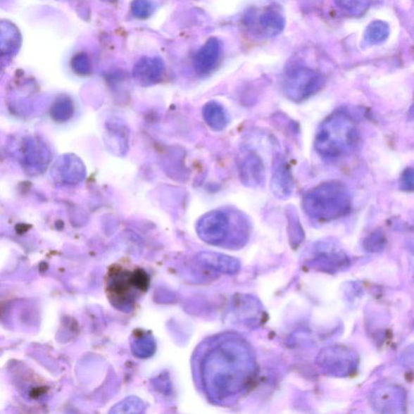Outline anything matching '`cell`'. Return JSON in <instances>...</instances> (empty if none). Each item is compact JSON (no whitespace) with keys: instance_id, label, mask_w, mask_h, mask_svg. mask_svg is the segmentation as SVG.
Returning <instances> with one entry per match:
<instances>
[{"instance_id":"cell-14","label":"cell","mask_w":414,"mask_h":414,"mask_svg":"<svg viewBox=\"0 0 414 414\" xmlns=\"http://www.w3.org/2000/svg\"><path fill=\"white\" fill-rule=\"evenodd\" d=\"M381 396H375V406L380 408H388V412H390L389 408H399L402 406V396L403 394L401 390L396 388H384L381 390H377L375 392Z\"/></svg>"},{"instance_id":"cell-2","label":"cell","mask_w":414,"mask_h":414,"mask_svg":"<svg viewBox=\"0 0 414 414\" xmlns=\"http://www.w3.org/2000/svg\"><path fill=\"white\" fill-rule=\"evenodd\" d=\"M358 132L353 119L345 112L337 111L327 117L315 134V151L327 160L339 159L355 149Z\"/></svg>"},{"instance_id":"cell-1","label":"cell","mask_w":414,"mask_h":414,"mask_svg":"<svg viewBox=\"0 0 414 414\" xmlns=\"http://www.w3.org/2000/svg\"><path fill=\"white\" fill-rule=\"evenodd\" d=\"M250 356L246 349L235 342H226L211 353L206 363V372L213 374L214 390H219L220 396H227L243 389L249 380Z\"/></svg>"},{"instance_id":"cell-11","label":"cell","mask_w":414,"mask_h":414,"mask_svg":"<svg viewBox=\"0 0 414 414\" xmlns=\"http://www.w3.org/2000/svg\"><path fill=\"white\" fill-rule=\"evenodd\" d=\"M204 122L212 130L220 132L230 123V117L225 108L215 101L207 102L203 108Z\"/></svg>"},{"instance_id":"cell-19","label":"cell","mask_w":414,"mask_h":414,"mask_svg":"<svg viewBox=\"0 0 414 414\" xmlns=\"http://www.w3.org/2000/svg\"><path fill=\"white\" fill-rule=\"evenodd\" d=\"M151 5L146 0H137L133 5V11L135 15L144 18L151 13Z\"/></svg>"},{"instance_id":"cell-4","label":"cell","mask_w":414,"mask_h":414,"mask_svg":"<svg viewBox=\"0 0 414 414\" xmlns=\"http://www.w3.org/2000/svg\"><path fill=\"white\" fill-rule=\"evenodd\" d=\"M149 276L139 266L114 264L110 267L105 280L108 301L118 308L133 306L148 291Z\"/></svg>"},{"instance_id":"cell-20","label":"cell","mask_w":414,"mask_h":414,"mask_svg":"<svg viewBox=\"0 0 414 414\" xmlns=\"http://www.w3.org/2000/svg\"><path fill=\"white\" fill-rule=\"evenodd\" d=\"M408 117L410 119L414 120V105L410 108V111H408Z\"/></svg>"},{"instance_id":"cell-21","label":"cell","mask_w":414,"mask_h":414,"mask_svg":"<svg viewBox=\"0 0 414 414\" xmlns=\"http://www.w3.org/2000/svg\"><path fill=\"white\" fill-rule=\"evenodd\" d=\"M372 1H373V0H372ZM380 1H382V0H380Z\"/></svg>"},{"instance_id":"cell-17","label":"cell","mask_w":414,"mask_h":414,"mask_svg":"<svg viewBox=\"0 0 414 414\" xmlns=\"http://www.w3.org/2000/svg\"><path fill=\"white\" fill-rule=\"evenodd\" d=\"M387 243V239L382 231L377 230L370 233L365 239L363 245L368 252L377 253L383 250Z\"/></svg>"},{"instance_id":"cell-8","label":"cell","mask_w":414,"mask_h":414,"mask_svg":"<svg viewBox=\"0 0 414 414\" xmlns=\"http://www.w3.org/2000/svg\"><path fill=\"white\" fill-rule=\"evenodd\" d=\"M239 179L245 187L257 188L263 184L265 170L263 160L253 151H247L239 163Z\"/></svg>"},{"instance_id":"cell-12","label":"cell","mask_w":414,"mask_h":414,"mask_svg":"<svg viewBox=\"0 0 414 414\" xmlns=\"http://www.w3.org/2000/svg\"><path fill=\"white\" fill-rule=\"evenodd\" d=\"M258 24L261 34L267 37H275L284 30L286 20L279 11L269 8L259 15Z\"/></svg>"},{"instance_id":"cell-7","label":"cell","mask_w":414,"mask_h":414,"mask_svg":"<svg viewBox=\"0 0 414 414\" xmlns=\"http://www.w3.org/2000/svg\"><path fill=\"white\" fill-rule=\"evenodd\" d=\"M270 189L276 198L287 199L291 197L295 189V179L286 158L277 153L272 165Z\"/></svg>"},{"instance_id":"cell-3","label":"cell","mask_w":414,"mask_h":414,"mask_svg":"<svg viewBox=\"0 0 414 414\" xmlns=\"http://www.w3.org/2000/svg\"><path fill=\"white\" fill-rule=\"evenodd\" d=\"M302 206L310 219L330 222L350 213L352 198L344 184L327 182L309 189L303 195Z\"/></svg>"},{"instance_id":"cell-15","label":"cell","mask_w":414,"mask_h":414,"mask_svg":"<svg viewBox=\"0 0 414 414\" xmlns=\"http://www.w3.org/2000/svg\"><path fill=\"white\" fill-rule=\"evenodd\" d=\"M201 261L206 263L211 267H215L216 270L226 272L235 271L237 266L236 260L226 257L225 255L214 253H201Z\"/></svg>"},{"instance_id":"cell-5","label":"cell","mask_w":414,"mask_h":414,"mask_svg":"<svg viewBox=\"0 0 414 414\" xmlns=\"http://www.w3.org/2000/svg\"><path fill=\"white\" fill-rule=\"evenodd\" d=\"M325 83L324 76L306 67L292 68L285 75L283 91L294 102L306 101L323 88Z\"/></svg>"},{"instance_id":"cell-9","label":"cell","mask_w":414,"mask_h":414,"mask_svg":"<svg viewBox=\"0 0 414 414\" xmlns=\"http://www.w3.org/2000/svg\"><path fill=\"white\" fill-rule=\"evenodd\" d=\"M221 45L215 37H211L201 47L194 58V66L199 75L209 74L214 70L219 62Z\"/></svg>"},{"instance_id":"cell-18","label":"cell","mask_w":414,"mask_h":414,"mask_svg":"<svg viewBox=\"0 0 414 414\" xmlns=\"http://www.w3.org/2000/svg\"><path fill=\"white\" fill-rule=\"evenodd\" d=\"M402 192H414V167H408L401 173L399 181Z\"/></svg>"},{"instance_id":"cell-10","label":"cell","mask_w":414,"mask_h":414,"mask_svg":"<svg viewBox=\"0 0 414 414\" xmlns=\"http://www.w3.org/2000/svg\"><path fill=\"white\" fill-rule=\"evenodd\" d=\"M323 358L326 368L337 375H350L356 368V356L347 349H329Z\"/></svg>"},{"instance_id":"cell-13","label":"cell","mask_w":414,"mask_h":414,"mask_svg":"<svg viewBox=\"0 0 414 414\" xmlns=\"http://www.w3.org/2000/svg\"><path fill=\"white\" fill-rule=\"evenodd\" d=\"M390 29L385 21L375 20L372 21L364 32V40L369 45H380L389 37Z\"/></svg>"},{"instance_id":"cell-6","label":"cell","mask_w":414,"mask_h":414,"mask_svg":"<svg viewBox=\"0 0 414 414\" xmlns=\"http://www.w3.org/2000/svg\"><path fill=\"white\" fill-rule=\"evenodd\" d=\"M233 228L231 218L225 211L207 212L198 222L197 232L203 242L220 245L230 237Z\"/></svg>"},{"instance_id":"cell-16","label":"cell","mask_w":414,"mask_h":414,"mask_svg":"<svg viewBox=\"0 0 414 414\" xmlns=\"http://www.w3.org/2000/svg\"><path fill=\"white\" fill-rule=\"evenodd\" d=\"M372 2V0H334L337 7L355 16L366 13Z\"/></svg>"}]
</instances>
